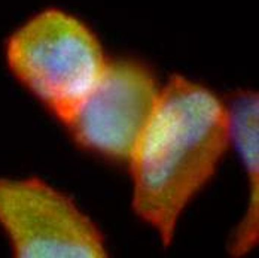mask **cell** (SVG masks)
I'll use <instances>...</instances> for the list:
<instances>
[{"instance_id": "6da1fadb", "label": "cell", "mask_w": 259, "mask_h": 258, "mask_svg": "<svg viewBox=\"0 0 259 258\" xmlns=\"http://www.w3.org/2000/svg\"><path fill=\"white\" fill-rule=\"evenodd\" d=\"M228 107L211 90L182 75L161 88L133 154V209L164 246L191 200L214 176L228 150Z\"/></svg>"}, {"instance_id": "7a4b0ae2", "label": "cell", "mask_w": 259, "mask_h": 258, "mask_svg": "<svg viewBox=\"0 0 259 258\" xmlns=\"http://www.w3.org/2000/svg\"><path fill=\"white\" fill-rule=\"evenodd\" d=\"M9 72L66 124L106 66L96 33L78 17L47 8L14 30L5 44Z\"/></svg>"}, {"instance_id": "3957f363", "label": "cell", "mask_w": 259, "mask_h": 258, "mask_svg": "<svg viewBox=\"0 0 259 258\" xmlns=\"http://www.w3.org/2000/svg\"><path fill=\"white\" fill-rule=\"evenodd\" d=\"M0 227L18 258L107 257L100 229L39 178H0Z\"/></svg>"}, {"instance_id": "277c9868", "label": "cell", "mask_w": 259, "mask_h": 258, "mask_svg": "<svg viewBox=\"0 0 259 258\" xmlns=\"http://www.w3.org/2000/svg\"><path fill=\"white\" fill-rule=\"evenodd\" d=\"M155 75L133 58L106 61L103 72L66 123L80 148L128 161L159 96Z\"/></svg>"}, {"instance_id": "5b68a950", "label": "cell", "mask_w": 259, "mask_h": 258, "mask_svg": "<svg viewBox=\"0 0 259 258\" xmlns=\"http://www.w3.org/2000/svg\"><path fill=\"white\" fill-rule=\"evenodd\" d=\"M228 107L230 139L243 163L247 179V207L230 245V254H249L259 239V99L252 90H240Z\"/></svg>"}]
</instances>
